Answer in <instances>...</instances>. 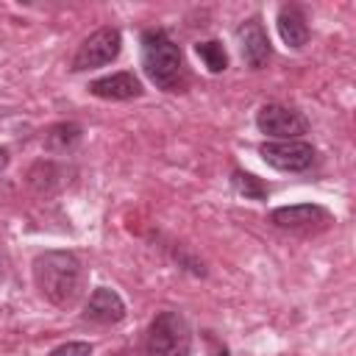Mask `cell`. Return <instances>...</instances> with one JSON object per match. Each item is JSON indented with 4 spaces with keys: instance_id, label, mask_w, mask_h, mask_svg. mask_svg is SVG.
Wrapping results in <instances>:
<instances>
[{
    "instance_id": "obj_16",
    "label": "cell",
    "mask_w": 356,
    "mask_h": 356,
    "mask_svg": "<svg viewBox=\"0 0 356 356\" xmlns=\"http://www.w3.org/2000/svg\"><path fill=\"white\" fill-rule=\"evenodd\" d=\"M6 164H8V150H6V147H0V170H3Z\"/></svg>"
},
{
    "instance_id": "obj_11",
    "label": "cell",
    "mask_w": 356,
    "mask_h": 356,
    "mask_svg": "<svg viewBox=\"0 0 356 356\" xmlns=\"http://www.w3.org/2000/svg\"><path fill=\"white\" fill-rule=\"evenodd\" d=\"M278 33H281L284 44L292 50H300L309 42V25L298 6H284L278 11Z\"/></svg>"
},
{
    "instance_id": "obj_3",
    "label": "cell",
    "mask_w": 356,
    "mask_h": 356,
    "mask_svg": "<svg viewBox=\"0 0 356 356\" xmlns=\"http://www.w3.org/2000/svg\"><path fill=\"white\" fill-rule=\"evenodd\" d=\"M189 325L178 312H161L147 331V356H186Z\"/></svg>"
},
{
    "instance_id": "obj_6",
    "label": "cell",
    "mask_w": 356,
    "mask_h": 356,
    "mask_svg": "<svg viewBox=\"0 0 356 356\" xmlns=\"http://www.w3.org/2000/svg\"><path fill=\"white\" fill-rule=\"evenodd\" d=\"M261 159L281 170V172H303L314 164V147L303 139H286V142H264L259 147Z\"/></svg>"
},
{
    "instance_id": "obj_5",
    "label": "cell",
    "mask_w": 356,
    "mask_h": 356,
    "mask_svg": "<svg viewBox=\"0 0 356 356\" xmlns=\"http://www.w3.org/2000/svg\"><path fill=\"white\" fill-rule=\"evenodd\" d=\"M256 125L264 136L275 139V142H286V139H300L309 131V120L281 103H267L259 108L256 114Z\"/></svg>"
},
{
    "instance_id": "obj_8",
    "label": "cell",
    "mask_w": 356,
    "mask_h": 356,
    "mask_svg": "<svg viewBox=\"0 0 356 356\" xmlns=\"http://www.w3.org/2000/svg\"><path fill=\"white\" fill-rule=\"evenodd\" d=\"M236 42H239L242 58H245V64H248L250 70H261V67L267 64L273 47H270V36H267L264 25H261L256 17L248 19V22H242V25L236 28Z\"/></svg>"
},
{
    "instance_id": "obj_17",
    "label": "cell",
    "mask_w": 356,
    "mask_h": 356,
    "mask_svg": "<svg viewBox=\"0 0 356 356\" xmlns=\"http://www.w3.org/2000/svg\"><path fill=\"white\" fill-rule=\"evenodd\" d=\"M3 273H6V270H3V256H0V278H3Z\"/></svg>"
},
{
    "instance_id": "obj_10",
    "label": "cell",
    "mask_w": 356,
    "mask_h": 356,
    "mask_svg": "<svg viewBox=\"0 0 356 356\" xmlns=\"http://www.w3.org/2000/svg\"><path fill=\"white\" fill-rule=\"evenodd\" d=\"M89 92L103 100H131L142 95V83L134 72H111L89 83Z\"/></svg>"
},
{
    "instance_id": "obj_13",
    "label": "cell",
    "mask_w": 356,
    "mask_h": 356,
    "mask_svg": "<svg viewBox=\"0 0 356 356\" xmlns=\"http://www.w3.org/2000/svg\"><path fill=\"white\" fill-rule=\"evenodd\" d=\"M231 184L248 200H267V195H270V186L261 178H256L253 172H245V170H234L231 172Z\"/></svg>"
},
{
    "instance_id": "obj_7",
    "label": "cell",
    "mask_w": 356,
    "mask_h": 356,
    "mask_svg": "<svg viewBox=\"0 0 356 356\" xmlns=\"http://www.w3.org/2000/svg\"><path fill=\"white\" fill-rule=\"evenodd\" d=\"M331 214L317 206V203H295V206H281L270 214V222L284 228V231H314L328 225Z\"/></svg>"
},
{
    "instance_id": "obj_15",
    "label": "cell",
    "mask_w": 356,
    "mask_h": 356,
    "mask_svg": "<svg viewBox=\"0 0 356 356\" xmlns=\"http://www.w3.org/2000/svg\"><path fill=\"white\" fill-rule=\"evenodd\" d=\"M50 356H92V345L89 342H64L56 350H50Z\"/></svg>"
},
{
    "instance_id": "obj_12",
    "label": "cell",
    "mask_w": 356,
    "mask_h": 356,
    "mask_svg": "<svg viewBox=\"0 0 356 356\" xmlns=\"http://www.w3.org/2000/svg\"><path fill=\"white\" fill-rule=\"evenodd\" d=\"M78 139H81V125L78 122H58L47 131L44 147L53 150V153H67L78 145Z\"/></svg>"
},
{
    "instance_id": "obj_14",
    "label": "cell",
    "mask_w": 356,
    "mask_h": 356,
    "mask_svg": "<svg viewBox=\"0 0 356 356\" xmlns=\"http://www.w3.org/2000/svg\"><path fill=\"white\" fill-rule=\"evenodd\" d=\"M195 53L200 56V61L209 67V72H222L228 67V53L220 42L209 39V42H197L195 44Z\"/></svg>"
},
{
    "instance_id": "obj_2",
    "label": "cell",
    "mask_w": 356,
    "mask_h": 356,
    "mask_svg": "<svg viewBox=\"0 0 356 356\" xmlns=\"http://www.w3.org/2000/svg\"><path fill=\"white\" fill-rule=\"evenodd\" d=\"M142 67L147 78L164 92H178L186 81L178 44L164 31H156V28L142 33Z\"/></svg>"
},
{
    "instance_id": "obj_9",
    "label": "cell",
    "mask_w": 356,
    "mask_h": 356,
    "mask_svg": "<svg viewBox=\"0 0 356 356\" xmlns=\"http://www.w3.org/2000/svg\"><path fill=\"white\" fill-rule=\"evenodd\" d=\"M122 317H125V303H122V298H120L114 289H108V286H97V289L89 295L86 306H83V320L97 323V325H114V323H120Z\"/></svg>"
},
{
    "instance_id": "obj_1",
    "label": "cell",
    "mask_w": 356,
    "mask_h": 356,
    "mask_svg": "<svg viewBox=\"0 0 356 356\" xmlns=\"http://www.w3.org/2000/svg\"><path fill=\"white\" fill-rule=\"evenodd\" d=\"M36 289L56 306H70L83 289V267L70 250H44L33 259Z\"/></svg>"
},
{
    "instance_id": "obj_4",
    "label": "cell",
    "mask_w": 356,
    "mask_h": 356,
    "mask_svg": "<svg viewBox=\"0 0 356 356\" xmlns=\"http://www.w3.org/2000/svg\"><path fill=\"white\" fill-rule=\"evenodd\" d=\"M120 50H122L120 28L103 25V28H97L95 33H89L78 44V50L72 56V70L75 72H86V70H95V67H106L120 56Z\"/></svg>"
}]
</instances>
